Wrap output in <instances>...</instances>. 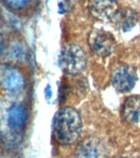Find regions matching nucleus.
I'll return each instance as SVG.
<instances>
[{
    "label": "nucleus",
    "mask_w": 140,
    "mask_h": 158,
    "mask_svg": "<svg viewBox=\"0 0 140 158\" xmlns=\"http://www.w3.org/2000/svg\"><path fill=\"white\" fill-rule=\"evenodd\" d=\"M1 148H2V142H1V137H0V150H1Z\"/></svg>",
    "instance_id": "14"
},
{
    "label": "nucleus",
    "mask_w": 140,
    "mask_h": 158,
    "mask_svg": "<svg viewBox=\"0 0 140 158\" xmlns=\"http://www.w3.org/2000/svg\"><path fill=\"white\" fill-rule=\"evenodd\" d=\"M138 80L137 72L133 67L122 65L116 68L111 74V84L121 93L133 90Z\"/></svg>",
    "instance_id": "4"
},
{
    "label": "nucleus",
    "mask_w": 140,
    "mask_h": 158,
    "mask_svg": "<svg viewBox=\"0 0 140 158\" xmlns=\"http://www.w3.org/2000/svg\"><path fill=\"white\" fill-rule=\"evenodd\" d=\"M83 130L81 116L74 108L64 107L57 111L53 123V133L60 144L70 145L78 140Z\"/></svg>",
    "instance_id": "1"
},
{
    "label": "nucleus",
    "mask_w": 140,
    "mask_h": 158,
    "mask_svg": "<svg viewBox=\"0 0 140 158\" xmlns=\"http://www.w3.org/2000/svg\"><path fill=\"white\" fill-rule=\"evenodd\" d=\"M103 147L96 138H89L82 142L76 149L75 158H101Z\"/></svg>",
    "instance_id": "8"
},
{
    "label": "nucleus",
    "mask_w": 140,
    "mask_h": 158,
    "mask_svg": "<svg viewBox=\"0 0 140 158\" xmlns=\"http://www.w3.org/2000/svg\"><path fill=\"white\" fill-rule=\"evenodd\" d=\"M87 41L91 51L101 58L111 55L116 47L113 35L103 29L92 30L89 34Z\"/></svg>",
    "instance_id": "3"
},
{
    "label": "nucleus",
    "mask_w": 140,
    "mask_h": 158,
    "mask_svg": "<svg viewBox=\"0 0 140 158\" xmlns=\"http://www.w3.org/2000/svg\"><path fill=\"white\" fill-rule=\"evenodd\" d=\"M115 27L123 32L130 31L138 23V16L133 9L125 7L119 9L111 20Z\"/></svg>",
    "instance_id": "7"
},
{
    "label": "nucleus",
    "mask_w": 140,
    "mask_h": 158,
    "mask_svg": "<svg viewBox=\"0 0 140 158\" xmlns=\"http://www.w3.org/2000/svg\"><path fill=\"white\" fill-rule=\"evenodd\" d=\"M3 49V38H2V35L0 34V53L2 52Z\"/></svg>",
    "instance_id": "13"
},
{
    "label": "nucleus",
    "mask_w": 140,
    "mask_h": 158,
    "mask_svg": "<svg viewBox=\"0 0 140 158\" xmlns=\"http://www.w3.org/2000/svg\"><path fill=\"white\" fill-rule=\"evenodd\" d=\"M27 118V110L22 104H13L7 110V123L13 130H22L26 125Z\"/></svg>",
    "instance_id": "9"
},
{
    "label": "nucleus",
    "mask_w": 140,
    "mask_h": 158,
    "mask_svg": "<svg viewBox=\"0 0 140 158\" xmlns=\"http://www.w3.org/2000/svg\"><path fill=\"white\" fill-rule=\"evenodd\" d=\"M24 77L19 69L9 64L0 65V86L9 92H17L24 86Z\"/></svg>",
    "instance_id": "5"
},
{
    "label": "nucleus",
    "mask_w": 140,
    "mask_h": 158,
    "mask_svg": "<svg viewBox=\"0 0 140 158\" xmlns=\"http://www.w3.org/2000/svg\"><path fill=\"white\" fill-rule=\"evenodd\" d=\"M45 97H46L47 100H49V99L52 97V90L51 86L48 85V86L45 87Z\"/></svg>",
    "instance_id": "12"
},
{
    "label": "nucleus",
    "mask_w": 140,
    "mask_h": 158,
    "mask_svg": "<svg viewBox=\"0 0 140 158\" xmlns=\"http://www.w3.org/2000/svg\"><path fill=\"white\" fill-rule=\"evenodd\" d=\"M5 1L11 8L15 10L24 8L29 2V0H5Z\"/></svg>",
    "instance_id": "11"
},
{
    "label": "nucleus",
    "mask_w": 140,
    "mask_h": 158,
    "mask_svg": "<svg viewBox=\"0 0 140 158\" xmlns=\"http://www.w3.org/2000/svg\"><path fill=\"white\" fill-rule=\"evenodd\" d=\"M87 55L80 45L74 43L66 44L62 49L59 64L65 73L78 76L87 66Z\"/></svg>",
    "instance_id": "2"
},
{
    "label": "nucleus",
    "mask_w": 140,
    "mask_h": 158,
    "mask_svg": "<svg viewBox=\"0 0 140 158\" xmlns=\"http://www.w3.org/2000/svg\"><path fill=\"white\" fill-rule=\"evenodd\" d=\"M120 9L116 0H89L88 10L95 19L101 22L111 21Z\"/></svg>",
    "instance_id": "6"
},
{
    "label": "nucleus",
    "mask_w": 140,
    "mask_h": 158,
    "mask_svg": "<svg viewBox=\"0 0 140 158\" xmlns=\"http://www.w3.org/2000/svg\"><path fill=\"white\" fill-rule=\"evenodd\" d=\"M122 118L129 123H136L140 120V97L129 96L122 107Z\"/></svg>",
    "instance_id": "10"
}]
</instances>
